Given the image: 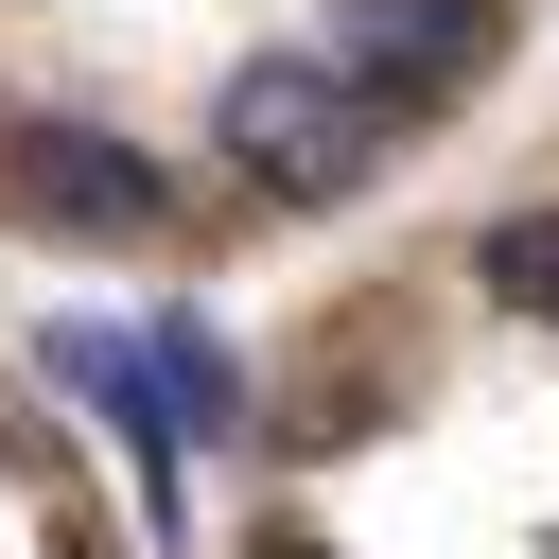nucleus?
<instances>
[{
  "instance_id": "nucleus-1",
  "label": "nucleus",
  "mask_w": 559,
  "mask_h": 559,
  "mask_svg": "<svg viewBox=\"0 0 559 559\" xmlns=\"http://www.w3.org/2000/svg\"><path fill=\"white\" fill-rule=\"evenodd\" d=\"M210 140H227V175H245V192L332 210V192H367V175H384V140H402V122H367V105L332 87V52H245V70H227V105H210Z\"/></svg>"
},
{
  "instance_id": "nucleus-2",
  "label": "nucleus",
  "mask_w": 559,
  "mask_h": 559,
  "mask_svg": "<svg viewBox=\"0 0 559 559\" xmlns=\"http://www.w3.org/2000/svg\"><path fill=\"white\" fill-rule=\"evenodd\" d=\"M0 192L52 227V245H157L175 227V175L105 122H0Z\"/></svg>"
},
{
  "instance_id": "nucleus-3",
  "label": "nucleus",
  "mask_w": 559,
  "mask_h": 559,
  "mask_svg": "<svg viewBox=\"0 0 559 559\" xmlns=\"http://www.w3.org/2000/svg\"><path fill=\"white\" fill-rule=\"evenodd\" d=\"M489 35H507V0H349L314 52H332V87L367 122H419V105H454L489 70Z\"/></svg>"
},
{
  "instance_id": "nucleus-4",
  "label": "nucleus",
  "mask_w": 559,
  "mask_h": 559,
  "mask_svg": "<svg viewBox=\"0 0 559 559\" xmlns=\"http://www.w3.org/2000/svg\"><path fill=\"white\" fill-rule=\"evenodd\" d=\"M140 402H175L157 437H227V419H245V384H227V349H210L192 314H157V332H140Z\"/></svg>"
},
{
  "instance_id": "nucleus-5",
  "label": "nucleus",
  "mask_w": 559,
  "mask_h": 559,
  "mask_svg": "<svg viewBox=\"0 0 559 559\" xmlns=\"http://www.w3.org/2000/svg\"><path fill=\"white\" fill-rule=\"evenodd\" d=\"M472 280H489L507 314H559V210H507V227L472 245Z\"/></svg>"
}]
</instances>
